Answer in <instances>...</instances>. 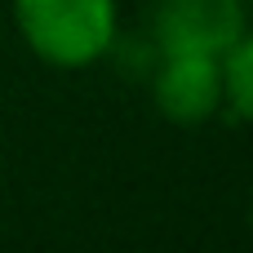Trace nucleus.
Instances as JSON below:
<instances>
[{
    "label": "nucleus",
    "mask_w": 253,
    "mask_h": 253,
    "mask_svg": "<svg viewBox=\"0 0 253 253\" xmlns=\"http://www.w3.org/2000/svg\"><path fill=\"white\" fill-rule=\"evenodd\" d=\"M222 98L236 116L253 120V36H240L222 53Z\"/></svg>",
    "instance_id": "obj_4"
},
{
    "label": "nucleus",
    "mask_w": 253,
    "mask_h": 253,
    "mask_svg": "<svg viewBox=\"0 0 253 253\" xmlns=\"http://www.w3.org/2000/svg\"><path fill=\"white\" fill-rule=\"evenodd\" d=\"M249 227H253V200H249Z\"/></svg>",
    "instance_id": "obj_5"
},
{
    "label": "nucleus",
    "mask_w": 253,
    "mask_h": 253,
    "mask_svg": "<svg viewBox=\"0 0 253 253\" xmlns=\"http://www.w3.org/2000/svg\"><path fill=\"white\" fill-rule=\"evenodd\" d=\"M31 53L53 67H89L116 40V0H13Z\"/></svg>",
    "instance_id": "obj_1"
},
{
    "label": "nucleus",
    "mask_w": 253,
    "mask_h": 253,
    "mask_svg": "<svg viewBox=\"0 0 253 253\" xmlns=\"http://www.w3.org/2000/svg\"><path fill=\"white\" fill-rule=\"evenodd\" d=\"M156 107L173 125H205L222 102V58L209 53H165L156 71Z\"/></svg>",
    "instance_id": "obj_3"
},
{
    "label": "nucleus",
    "mask_w": 253,
    "mask_h": 253,
    "mask_svg": "<svg viewBox=\"0 0 253 253\" xmlns=\"http://www.w3.org/2000/svg\"><path fill=\"white\" fill-rule=\"evenodd\" d=\"M240 36H245L240 0H160V13H156L160 53L222 58Z\"/></svg>",
    "instance_id": "obj_2"
}]
</instances>
